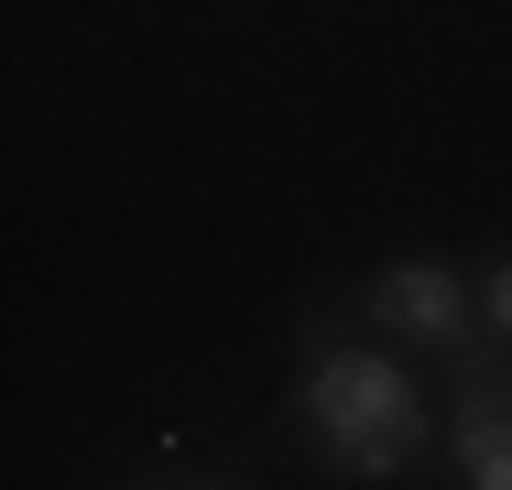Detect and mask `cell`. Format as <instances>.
Instances as JSON below:
<instances>
[{"label":"cell","instance_id":"6","mask_svg":"<svg viewBox=\"0 0 512 490\" xmlns=\"http://www.w3.org/2000/svg\"><path fill=\"white\" fill-rule=\"evenodd\" d=\"M197 490H218V480H197Z\"/></svg>","mask_w":512,"mask_h":490},{"label":"cell","instance_id":"2","mask_svg":"<svg viewBox=\"0 0 512 490\" xmlns=\"http://www.w3.org/2000/svg\"><path fill=\"white\" fill-rule=\"evenodd\" d=\"M371 316H382L393 338H425V349H458V338H469V284H458L447 262H393V273L371 284Z\"/></svg>","mask_w":512,"mask_h":490},{"label":"cell","instance_id":"1","mask_svg":"<svg viewBox=\"0 0 512 490\" xmlns=\"http://www.w3.org/2000/svg\"><path fill=\"white\" fill-rule=\"evenodd\" d=\"M306 425H316V447H327L338 480H393V469L425 458V403H414V382L382 349H316Z\"/></svg>","mask_w":512,"mask_h":490},{"label":"cell","instance_id":"3","mask_svg":"<svg viewBox=\"0 0 512 490\" xmlns=\"http://www.w3.org/2000/svg\"><path fill=\"white\" fill-rule=\"evenodd\" d=\"M502 447H512V392L469 382V403H458V436H447V458H458V469H480V458H502Z\"/></svg>","mask_w":512,"mask_h":490},{"label":"cell","instance_id":"4","mask_svg":"<svg viewBox=\"0 0 512 490\" xmlns=\"http://www.w3.org/2000/svg\"><path fill=\"white\" fill-rule=\"evenodd\" d=\"M480 327H491V338L512 349V251L491 262V284H480Z\"/></svg>","mask_w":512,"mask_h":490},{"label":"cell","instance_id":"5","mask_svg":"<svg viewBox=\"0 0 512 490\" xmlns=\"http://www.w3.org/2000/svg\"><path fill=\"white\" fill-rule=\"evenodd\" d=\"M469 490H512V447H502V458H480V469H469Z\"/></svg>","mask_w":512,"mask_h":490}]
</instances>
